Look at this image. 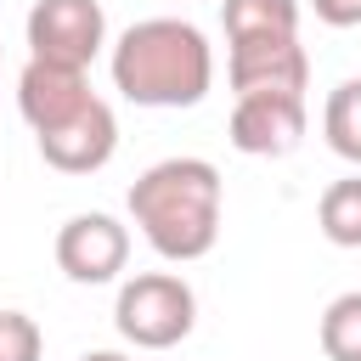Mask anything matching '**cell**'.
Returning a JSON list of instances; mask_svg holds the SVG:
<instances>
[{"label": "cell", "mask_w": 361, "mask_h": 361, "mask_svg": "<svg viewBox=\"0 0 361 361\" xmlns=\"http://www.w3.org/2000/svg\"><path fill=\"white\" fill-rule=\"evenodd\" d=\"M220 169L209 158H158L124 192L147 248L169 265H192L220 243Z\"/></svg>", "instance_id": "1"}, {"label": "cell", "mask_w": 361, "mask_h": 361, "mask_svg": "<svg viewBox=\"0 0 361 361\" xmlns=\"http://www.w3.org/2000/svg\"><path fill=\"white\" fill-rule=\"evenodd\" d=\"M113 90L135 107H197L214 85V51L197 23L186 17H141L118 34Z\"/></svg>", "instance_id": "2"}, {"label": "cell", "mask_w": 361, "mask_h": 361, "mask_svg": "<svg viewBox=\"0 0 361 361\" xmlns=\"http://www.w3.org/2000/svg\"><path fill=\"white\" fill-rule=\"evenodd\" d=\"M113 327L135 350H175L197 327V293L180 271H135L118 282Z\"/></svg>", "instance_id": "3"}, {"label": "cell", "mask_w": 361, "mask_h": 361, "mask_svg": "<svg viewBox=\"0 0 361 361\" xmlns=\"http://www.w3.org/2000/svg\"><path fill=\"white\" fill-rule=\"evenodd\" d=\"M23 34H28V56L56 68H90L107 45V17L102 0H34Z\"/></svg>", "instance_id": "4"}, {"label": "cell", "mask_w": 361, "mask_h": 361, "mask_svg": "<svg viewBox=\"0 0 361 361\" xmlns=\"http://www.w3.org/2000/svg\"><path fill=\"white\" fill-rule=\"evenodd\" d=\"M56 271L79 288H102V282H118V271L130 265V226L90 209V214H68L56 226Z\"/></svg>", "instance_id": "5"}, {"label": "cell", "mask_w": 361, "mask_h": 361, "mask_svg": "<svg viewBox=\"0 0 361 361\" xmlns=\"http://www.w3.org/2000/svg\"><path fill=\"white\" fill-rule=\"evenodd\" d=\"M226 79L231 96H305L310 85V56L293 39H237L226 51Z\"/></svg>", "instance_id": "6"}, {"label": "cell", "mask_w": 361, "mask_h": 361, "mask_svg": "<svg viewBox=\"0 0 361 361\" xmlns=\"http://www.w3.org/2000/svg\"><path fill=\"white\" fill-rule=\"evenodd\" d=\"M90 102H96V90H90L85 68H56V62L28 56V68L17 73V113L34 130V141L51 135V130H62L68 118H79Z\"/></svg>", "instance_id": "7"}, {"label": "cell", "mask_w": 361, "mask_h": 361, "mask_svg": "<svg viewBox=\"0 0 361 361\" xmlns=\"http://www.w3.org/2000/svg\"><path fill=\"white\" fill-rule=\"evenodd\" d=\"M226 135L248 158H288L305 141V96H237Z\"/></svg>", "instance_id": "8"}, {"label": "cell", "mask_w": 361, "mask_h": 361, "mask_svg": "<svg viewBox=\"0 0 361 361\" xmlns=\"http://www.w3.org/2000/svg\"><path fill=\"white\" fill-rule=\"evenodd\" d=\"M34 147H39V158H45L56 175H96V169L118 152V118H113V107L96 96L79 118H68L62 130L39 135Z\"/></svg>", "instance_id": "9"}, {"label": "cell", "mask_w": 361, "mask_h": 361, "mask_svg": "<svg viewBox=\"0 0 361 361\" xmlns=\"http://www.w3.org/2000/svg\"><path fill=\"white\" fill-rule=\"evenodd\" d=\"M226 45L237 39H293L299 34V0H220Z\"/></svg>", "instance_id": "10"}, {"label": "cell", "mask_w": 361, "mask_h": 361, "mask_svg": "<svg viewBox=\"0 0 361 361\" xmlns=\"http://www.w3.org/2000/svg\"><path fill=\"white\" fill-rule=\"evenodd\" d=\"M316 226L333 248H361V169L333 180L316 203Z\"/></svg>", "instance_id": "11"}, {"label": "cell", "mask_w": 361, "mask_h": 361, "mask_svg": "<svg viewBox=\"0 0 361 361\" xmlns=\"http://www.w3.org/2000/svg\"><path fill=\"white\" fill-rule=\"evenodd\" d=\"M322 135L327 147L361 169V79H344L327 90V107H322Z\"/></svg>", "instance_id": "12"}, {"label": "cell", "mask_w": 361, "mask_h": 361, "mask_svg": "<svg viewBox=\"0 0 361 361\" xmlns=\"http://www.w3.org/2000/svg\"><path fill=\"white\" fill-rule=\"evenodd\" d=\"M316 344L327 361H361V288L327 299V310L316 322Z\"/></svg>", "instance_id": "13"}, {"label": "cell", "mask_w": 361, "mask_h": 361, "mask_svg": "<svg viewBox=\"0 0 361 361\" xmlns=\"http://www.w3.org/2000/svg\"><path fill=\"white\" fill-rule=\"evenodd\" d=\"M45 333L28 310H0V361H39Z\"/></svg>", "instance_id": "14"}, {"label": "cell", "mask_w": 361, "mask_h": 361, "mask_svg": "<svg viewBox=\"0 0 361 361\" xmlns=\"http://www.w3.org/2000/svg\"><path fill=\"white\" fill-rule=\"evenodd\" d=\"M310 11L327 28H361V0H310Z\"/></svg>", "instance_id": "15"}, {"label": "cell", "mask_w": 361, "mask_h": 361, "mask_svg": "<svg viewBox=\"0 0 361 361\" xmlns=\"http://www.w3.org/2000/svg\"><path fill=\"white\" fill-rule=\"evenodd\" d=\"M79 361H130V355H118V350H85Z\"/></svg>", "instance_id": "16"}]
</instances>
